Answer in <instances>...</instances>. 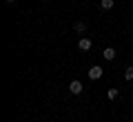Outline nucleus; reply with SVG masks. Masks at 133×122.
<instances>
[{
	"label": "nucleus",
	"mask_w": 133,
	"mask_h": 122,
	"mask_svg": "<svg viewBox=\"0 0 133 122\" xmlns=\"http://www.w3.org/2000/svg\"><path fill=\"white\" fill-rule=\"evenodd\" d=\"M91 47H93V42H91L89 38H80V40H78V49H80V51H89Z\"/></svg>",
	"instance_id": "7ed1b4c3"
},
{
	"label": "nucleus",
	"mask_w": 133,
	"mask_h": 122,
	"mask_svg": "<svg viewBox=\"0 0 133 122\" xmlns=\"http://www.w3.org/2000/svg\"><path fill=\"white\" fill-rule=\"evenodd\" d=\"M100 7H102V11L113 9V0H102V2H100Z\"/></svg>",
	"instance_id": "39448f33"
},
{
	"label": "nucleus",
	"mask_w": 133,
	"mask_h": 122,
	"mask_svg": "<svg viewBox=\"0 0 133 122\" xmlns=\"http://www.w3.org/2000/svg\"><path fill=\"white\" fill-rule=\"evenodd\" d=\"M82 89H84V87H82L80 80H71V85H69V91H71L73 95H80V93H82Z\"/></svg>",
	"instance_id": "f257e3e1"
},
{
	"label": "nucleus",
	"mask_w": 133,
	"mask_h": 122,
	"mask_svg": "<svg viewBox=\"0 0 133 122\" xmlns=\"http://www.w3.org/2000/svg\"><path fill=\"white\" fill-rule=\"evenodd\" d=\"M124 78H127V80H133V67H127V69H124Z\"/></svg>",
	"instance_id": "0eeeda50"
},
{
	"label": "nucleus",
	"mask_w": 133,
	"mask_h": 122,
	"mask_svg": "<svg viewBox=\"0 0 133 122\" xmlns=\"http://www.w3.org/2000/svg\"><path fill=\"white\" fill-rule=\"evenodd\" d=\"M7 2H16V0H7Z\"/></svg>",
	"instance_id": "1a4fd4ad"
},
{
	"label": "nucleus",
	"mask_w": 133,
	"mask_h": 122,
	"mask_svg": "<svg viewBox=\"0 0 133 122\" xmlns=\"http://www.w3.org/2000/svg\"><path fill=\"white\" fill-rule=\"evenodd\" d=\"M76 31H78V33H84V31H87V24H84V22H76Z\"/></svg>",
	"instance_id": "6e6552de"
},
{
	"label": "nucleus",
	"mask_w": 133,
	"mask_h": 122,
	"mask_svg": "<svg viewBox=\"0 0 133 122\" xmlns=\"http://www.w3.org/2000/svg\"><path fill=\"white\" fill-rule=\"evenodd\" d=\"M107 95H109V100H118L120 91H118V89H109V93H107Z\"/></svg>",
	"instance_id": "423d86ee"
},
{
	"label": "nucleus",
	"mask_w": 133,
	"mask_h": 122,
	"mask_svg": "<svg viewBox=\"0 0 133 122\" xmlns=\"http://www.w3.org/2000/svg\"><path fill=\"white\" fill-rule=\"evenodd\" d=\"M102 56H104V60H113V58H115V49L113 47H107L104 51H102Z\"/></svg>",
	"instance_id": "20e7f679"
},
{
	"label": "nucleus",
	"mask_w": 133,
	"mask_h": 122,
	"mask_svg": "<svg viewBox=\"0 0 133 122\" xmlns=\"http://www.w3.org/2000/svg\"><path fill=\"white\" fill-rule=\"evenodd\" d=\"M89 78H91V80H100V78H102V67H100V65H93V67L89 69Z\"/></svg>",
	"instance_id": "f03ea898"
}]
</instances>
